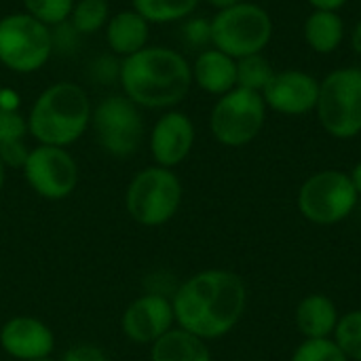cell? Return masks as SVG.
Returning <instances> with one entry per match:
<instances>
[{
	"instance_id": "cell-1",
	"label": "cell",
	"mask_w": 361,
	"mask_h": 361,
	"mask_svg": "<svg viewBox=\"0 0 361 361\" xmlns=\"http://www.w3.org/2000/svg\"><path fill=\"white\" fill-rule=\"evenodd\" d=\"M171 305L178 328L203 341H216L241 322L247 290L237 273L207 269L182 281L171 294Z\"/></svg>"
},
{
	"instance_id": "cell-2",
	"label": "cell",
	"mask_w": 361,
	"mask_h": 361,
	"mask_svg": "<svg viewBox=\"0 0 361 361\" xmlns=\"http://www.w3.org/2000/svg\"><path fill=\"white\" fill-rule=\"evenodd\" d=\"M123 95L137 108L171 110L192 87V68L186 57L167 47H144L121 63Z\"/></svg>"
},
{
	"instance_id": "cell-3",
	"label": "cell",
	"mask_w": 361,
	"mask_h": 361,
	"mask_svg": "<svg viewBox=\"0 0 361 361\" xmlns=\"http://www.w3.org/2000/svg\"><path fill=\"white\" fill-rule=\"evenodd\" d=\"M91 112L85 87L61 80L36 97L27 114V131L38 144L68 148L89 129Z\"/></svg>"
},
{
	"instance_id": "cell-4",
	"label": "cell",
	"mask_w": 361,
	"mask_h": 361,
	"mask_svg": "<svg viewBox=\"0 0 361 361\" xmlns=\"http://www.w3.org/2000/svg\"><path fill=\"white\" fill-rule=\"evenodd\" d=\"M184 188L173 169L150 165L140 169L125 190V209L129 218L146 228L167 224L180 209Z\"/></svg>"
},
{
	"instance_id": "cell-5",
	"label": "cell",
	"mask_w": 361,
	"mask_h": 361,
	"mask_svg": "<svg viewBox=\"0 0 361 361\" xmlns=\"http://www.w3.org/2000/svg\"><path fill=\"white\" fill-rule=\"evenodd\" d=\"M212 47L241 59L262 53L273 38V19L256 2H239L220 8L212 19Z\"/></svg>"
},
{
	"instance_id": "cell-6",
	"label": "cell",
	"mask_w": 361,
	"mask_h": 361,
	"mask_svg": "<svg viewBox=\"0 0 361 361\" xmlns=\"http://www.w3.org/2000/svg\"><path fill=\"white\" fill-rule=\"evenodd\" d=\"M315 112L322 127L336 140L361 133V68H336L319 82Z\"/></svg>"
},
{
	"instance_id": "cell-7",
	"label": "cell",
	"mask_w": 361,
	"mask_h": 361,
	"mask_svg": "<svg viewBox=\"0 0 361 361\" xmlns=\"http://www.w3.org/2000/svg\"><path fill=\"white\" fill-rule=\"evenodd\" d=\"M53 53V32L27 13L0 19V63L17 74L40 70Z\"/></svg>"
},
{
	"instance_id": "cell-8",
	"label": "cell",
	"mask_w": 361,
	"mask_h": 361,
	"mask_svg": "<svg viewBox=\"0 0 361 361\" xmlns=\"http://www.w3.org/2000/svg\"><path fill=\"white\" fill-rule=\"evenodd\" d=\"M267 121V104L260 93L235 87L220 95L212 108L209 129L214 137L228 148H241L254 142Z\"/></svg>"
},
{
	"instance_id": "cell-9",
	"label": "cell",
	"mask_w": 361,
	"mask_h": 361,
	"mask_svg": "<svg viewBox=\"0 0 361 361\" xmlns=\"http://www.w3.org/2000/svg\"><path fill=\"white\" fill-rule=\"evenodd\" d=\"M357 190L351 176L341 169H324L305 180L298 192L300 214L317 224L332 226L343 222L357 205Z\"/></svg>"
},
{
	"instance_id": "cell-10",
	"label": "cell",
	"mask_w": 361,
	"mask_h": 361,
	"mask_svg": "<svg viewBox=\"0 0 361 361\" xmlns=\"http://www.w3.org/2000/svg\"><path fill=\"white\" fill-rule=\"evenodd\" d=\"M102 150L114 159H129L144 140V118L127 95H108L91 112V125Z\"/></svg>"
},
{
	"instance_id": "cell-11",
	"label": "cell",
	"mask_w": 361,
	"mask_h": 361,
	"mask_svg": "<svg viewBox=\"0 0 361 361\" xmlns=\"http://www.w3.org/2000/svg\"><path fill=\"white\" fill-rule=\"evenodd\" d=\"M21 171L27 186L47 201H63L78 186V165L59 146H34Z\"/></svg>"
},
{
	"instance_id": "cell-12",
	"label": "cell",
	"mask_w": 361,
	"mask_h": 361,
	"mask_svg": "<svg viewBox=\"0 0 361 361\" xmlns=\"http://www.w3.org/2000/svg\"><path fill=\"white\" fill-rule=\"evenodd\" d=\"M176 326L171 296L146 292L133 298L121 317V330L135 345H152Z\"/></svg>"
},
{
	"instance_id": "cell-13",
	"label": "cell",
	"mask_w": 361,
	"mask_h": 361,
	"mask_svg": "<svg viewBox=\"0 0 361 361\" xmlns=\"http://www.w3.org/2000/svg\"><path fill=\"white\" fill-rule=\"evenodd\" d=\"M317 95H319V80L302 70L275 72V76L262 91V99L267 108L286 116H302L315 110Z\"/></svg>"
},
{
	"instance_id": "cell-14",
	"label": "cell",
	"mask_w": 361,
	"mask_h": 361,
	"mask_svg": "<svg viewBox=\"0 0 361 361\" xmlns=\"http://www.w3.org/2000/svg\"><path fill=\"white\" fill-rule=\"evenodd\" d=\"M0 347L8 357L17 361L47 360L55 349V334L42 319L17 315L2 324Z\"/></svg>"
},
{
	"instance_id": "cell-15",
	"label": "cell",
	"mask_w": 361,
	"mask_h": 361,
	"mask_svg": "<svg viewBox=\"0 0 361 361\" xmlns=\"http://www.w3.org/2000/svg\"><path fill=\"white\" fill-rule=\"evenodd\" d=\"M195 146V125L188 114L167 110L150 133V154L157 165L173 169L184 163Z\"/></svg>"
},
{
	"instance_id": "cell-16",
	"label": "cell",
	"mask_w": 361,
	"mask_h": 361,
	"mask_svg": "<svg viewBox=\"0 0 361 361\" xmlns=\"http://www.w3.org/2000/svg\"><path fill=\"white\" fill-rule=\"evenodd\" d=\"M192 68V82L212 95H224L237 87V59L216 47L199 51Z\"/></svg>"
},
{
	"instance_id": "cell-17",
	"label": "cell",
	"mask_w": 361,
	"mask_h": 361,
	"mask_svg": "<svg viewBox=\"0 0 361 361\" xmlns=\"http://www.w3.org/2000/svg\"><path fill=\"white\" fill-rule=\"evenodd\" d=\"M150 23L133 8L118 11L110 15L106 23V42L114 55L123 59L148 47Z\"/></svg>"
},
{
	"instance_id": "cell-18",
	"label": "cell",
	"mask_w": 361,
	"mask_h": 361,
	"mask_svg": "<svg viewBox=\"0 0 361 361\" xmlns=\"http://www.w3.org/2000/svg\"><path fill=\"white\" fill-rule=\"evenodd\" d=\"M336 305L326 294H309L296 307V326L305 338H330L338 324Z\"/></svg>"
},
{
	"instance_id": "cell-19",
	"label": "cell",
	"mask_w": 361,
	"mask_h": 361,
	"mask_svg": "<svg viewBox=\"0 0 361 361\" xmlns=\"http://www.w3.org/2000/svg\"><path fill=\"white\" fill-rule=\"evenodd\" d=\"M150 361H212V351L207 341L182 328H171L150 345Z\"/></svg>"
},
{
	"instance_id": "cell-20",
	"label": "cell",
	"mask_w": 361,
	"mask_h": 361,
	"mask_svg": "<svg viewBox=\"0 0 361 361\" xmlns=\"http://www.w3.org/2000/svg\"><path fill=\"white\" fill-rule=\"evenodd\" d=\"M307 44L322 55L334 53L345 40V21L336 11H313L305 21Z\"/></svg>"
},
{
	"instance_id": "cell-21",
	"label": "cell",
	"mask_w": 361,
	"mask_h": 361,
	"mask_svg": "<svg viewBox=\"0 0 361 361\" xmlns=\"http://www.w3.org/2000/svg\"><path fill=\"white\" fill-rule=\"evenodd\" d=\"M131 2H133V11H137L148 23H171L192 15L201 0H131Z\"/></svg>"
},
{
	"instance_id": "cell-22",
	"label": "cell",
	"mask_w": 361,
	"mask_h": 361,
	"mask_svg": "<svg viewBox=\"0 0 361 361\" xmlns=\"http://www.w3.org/2000/svg\"><path fill=\"white\" fill-rule=\"evenodd\" d=\"M110 19V6L108 0H76L70 13V25L76 34L91 36L106 27Z\"/></svg>"
},
{
	"instance_id": "cell-23",
	"label": "cell",
	"mask_w": 361,
	"mask_h": 361,
	"mask_svg": "<svg viewBox=\"0 0 361 361\" xmlns=\"http://www.w3.org/2000/svg\"><path fill=\"white\" fill-rule=\"evenodd\" d=\"M275 72L277 70L271 66V61L262 53L241 57L237 59V87L250 89L262 95V91L267 89Z\"/></svg>"
},
{
	"instance_id": "cell-24",
	"label": "cell",
	"mask_w": 361,
	"mask_h": 361,
	"mask_svg": "<svg viewBox=\"0 0 361 361\" xmlns=\"http://www.w3.org/2000/svg\"><path fill=\"white\" fill-rule=\"evenodd\" d=\"M334 343L349 361H361V311L343 315L334 330Z\"/></svg>"
},
{
	"instance_id": "cell-25",
	"label": "cell",
	"mask_w": 361,
	"mask_h": 361,
	"mask_svg": "<svg viewBox=\"0 0 361 361\" xmlns=\"http://www.w3.org/2000/svg\"><path fill=\"white\" fill-rule=\"evenodd\" d=\"M23 6L27 15L47 27H57L70 19L74 0H23Z\"/></svg>"
},
{
	"instance_id": "cell-26",
	"label": "cell",
	"mask_w": 361,
	"mask_h": 361,
	"mask_svg": "<svg viewBox=\"0 0 361 361\" xmlns=\"http://www.w3.org/2000/svg\"><path fill=\"white\" fill-rule=\"evenodd\" d=\"M292 361H349L332 338H307L292 355Z\"/></svg>"
},
{
	"instance_id": "cell-27",
	"label": "cell",
	"mask_w": 361,
	"mask_h": 361,
	"mask_svg": "<svg viewBox=\"0 0 361 361\" xmlns=\"http://www.w3.org/2000/svg\"><path fill=\"white\" fill-rule=\"evenodd\" d=\"M27 118L19 114V110L0 108V144L13 140H25L27 135Z\"/></svg>"
},
{
	"instance_id": "cell-28",
	"label": "cell",
	"mask_w": 361,
	"mask_h": 361,
	"mask_svg": "<svg viewBox=\"0 0 361 361\" xmlns=\"http://www.w3.org/2000/svg\"><path fill=\"white\" fill-rule=\"evenodd\" d=\"M182 36L184 42L192 49H207V44H212V21L209 19H188L182 27Z\"/></svg>"
},
{
	"instance_id": "cell-29",
	"label": "cell",
	"mask_w": 361,
	"mask_h": 361,
	"mask_svg": "<svg viewBox=\"0 0 361 361\" xmlns=\"http://www.w3.org/2000/svg\"><path fill=\"white\" fill-rule=\"evenodd\" d=\"M30 150L32 148H27L25 140H13L6 144H0V163L6 169H23L30 157Z\"/></svg>"
},
{
	"instance_id": "cell-30",
	"label": "cell",
	"mask_w": 361,
	"mask_h": 361,
	"mask_svg": "<svg viewBox=\"0 0 361 361\" xmlns=\"http://www.w3.org/2000/svg\"><path fill=\"white\" fill-rule=\"evenodd\" d=\"M61 361H108V355H106L97 345L78 343V345H72V347L63 353Z\"/></svg>"
},
{
	"instance_id": "cell-31",
	"label": "cell",
	"mask_w": 361,
	"mask_h": 361,
	"mask_svg": "<svg viewBox=\"0 0 361 361\" xmlns=\"http://www.w3.org/2000/svg\"><path fill=\"white\" fill-rule=\"evenodd\" d=\"M0 108L4 110H19V93L13 89L0 87Z\"/></svg>"
},
{
	"instance_id": "cell-32",
	"label": "cell",
	"mask_w": 361,
	"mask_h": 361,
	"mask_svg": "<svg viewBox=\"0 0 361 361\" xmlns=\"http://www.w3.org/2000/svg\"><path fill=\"white\" fill-rule=\"evenodd\" d=\"M311 6H313V11H341L349 0H307Z\"/></svg>"
},
{
	"instance_id": "cell-33",
	"label": "cell",
	"mask_w": 361,
	"mask_h": 361,
	"mask_svg": "<svg viewBox=\"0 0 361 361\" xmlns=\"http://www.w3.org/2000/svg\"><path fill=\"white\" fill-rule=\"evenodd\" d=\"M351 47L361 57V19L355 23V27L351 30Z\"/></svg>"
},
{
	"instance_id": "cell-34",
	"label": "cell",
	"mask_w": 361,
	"mask_h": 361,
	"mask_svg": "<svg viewBox=\"0 0 361 361\" xmlns=\"http://www.w3.org/2000/svg\"><path fill=\"white\" fill-rule=\"evenodd\" d=\"M351 176V182H353V186H355V190H357V195L361 197V161L353 167V171L349 173Z\"/></svg>"
},
{
	"instance_id": "cell-35",
	"label": "cell",
	"mask_w": 361,
	"mask_h": 361,
	"mask_svg": "<svg viewBox=\"0 0 361 361\" xmlns=\"http://www.w3.org/2000/svg\"><path fill=\"white\" fill-rule=\"evenodd\" d=\"M203 2H207V4H212V6H216V8L220 11V8H226V6L239 4V2H243V0H203Z\"/></svg>"
},
{
	"instance_id": "cell-36",
	"label": "cell",
	"mask_w": 361,
	"mask_h": 361,
	"mask_svg": "<svg viewBox=\"0 0 361 361\" xmlns=\"http://www.w3.org/2000/svg\"><path fill=\"white\" fill-rule=\"evenodd\" d=\"M4 180H6V167L0 163V192H2V188H4Z\"/></svg>"
},
{
	"instance_id": "cell-37",
	"label": "cell",
	"mask_w": 361,
	"mask_h": 361,
	"mask_svg": "<svg viewBox=\"0 0 361 361\" xmlns=\"http://www.w3.org/2000/svg\"><path fill=\"white\" fill-rule=\"evenodd\" d=\"M36 361H53L51 357H47V360H36Z\"/></svg>"
}]
</instances>
